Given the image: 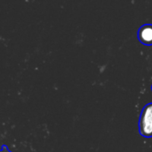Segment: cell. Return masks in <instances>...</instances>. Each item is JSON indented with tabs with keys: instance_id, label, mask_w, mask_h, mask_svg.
<instances>
[{
	"instance_id": "cell-1",
	"label": "cell",
	"mask_w": 152,
	"mask_h": 152,
	"mask_svg": "<svg viewBox=\"0 0 152 152\" xmlns=\"http://www.w3.org/2000/svg\"><path fill=\"white\" fill-rule=\"evenodd\" d=\"M139 130L142 136L152 137V103H148L143 107L140 116Z\"/></svg>"
},
{
	"instance_id": "cell-2",
	"label": "cell",
	"mask_w": 152,
	"mask_h": 152,
	"mask_svg": "<svg viewBox=\"0 0 152 152\" xmlns=\"http://www.w3.org/2000/svg\"><path fill=\"white\" fill-rule=\"evenodd\" d=\"M138 39L146 46L152 45V24H143L138 30Z\"/></svg>"
},
{
	"instance_id": "cell-3",
	"label": "cell",
	"mask_w": 152,
	"mask_h": 152,
	"mask_svg": "<svg viewBox=\"0 0 152 152\" xmlns=\"http://www.w3.org/2000/svg\"><path fill=\"white\" fill-rule=\"evenodd\" d=\"M151 91H152V85H151Z\"/></svg>"
}]
</instances>
